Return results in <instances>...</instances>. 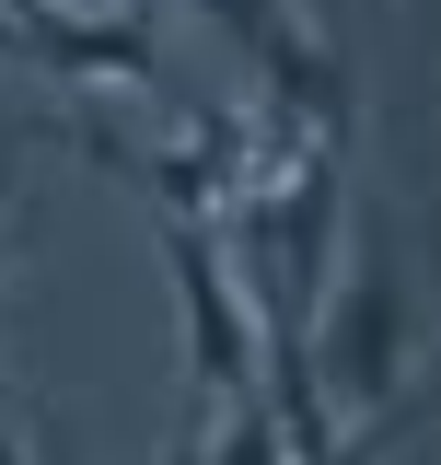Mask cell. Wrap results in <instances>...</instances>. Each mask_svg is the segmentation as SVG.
<instances>
[{"label":"cell","mask_w":441,"mask_h":465,"mask_svg":"<svg viewBox=\"0 0 441 465\" xmlns=\"http://www.w3.org/2000/svg\"><path fill=\"white\" fill-rule=\"evenodd\" d=\"M0 24H12V47L58 70V82H128V94H152L163 82V35H152V12H82V0H0Z\"/></svg>","instance_id":"4"},{"label":"cell","mask_w":441,"mask_h":465,"mask_svg":"<svg viewBox=\"0 0 441 465\" xmlns=\"http://www.w3.org/2000/svg\"><path fill=\"white\" fill-rule=\"evenodd\" d=\"M430 465H441V442H430Z\"/></svg>","instance_id":"9"},{"label":"cell","mask_w":441,"mask_h":465,"mask_svg":"<svg viewBox=\"0 0 441 465\" xmlns=\"http://www.w3.org/2000/svg\"><path fill=\"white\" fill-rule=\"evenodd\" d=\"M186 12H210L220 35H232V58L268 82V105H279V116H302L314 140H337V152H348L360 94H348V58L326 47V24H314L302 0H186Z\"/></svg>","instance_id":"2"},{"label":"cell","mask_w":441,"mask_h":465,"mask_svg":"<svg viewBox=\"0 0 441 465\" xmlns=\"http://www.w3.org/2000/svg\"><path fill=\"white\" fill-rule=\"evenodd\" d=\"M0 465H35V454H24V442H12V430H0Z\"/></svg>","instance_id":"8"},{"label":"cell","mask_w":441,"mask_h":465,"mask_svg":"<svg viewBox=\"0 0 441 465\" xmlns=\"http://www.w3.org/2000/svg\"><path fill=\"white\" fill-rule=\"evenodd\" d=\"M418 361H430V291L418 268L395 256V244H360V268L326 291V314H314V384H326L337 430L348 442H372L395 419V396L418 384Z\"/></svg>","instance_id":"1"},{"label":"cell","mask_w":441,"mask_h":465,"mask_svg":"<svg viewBox=\"0 0 441 465\" xmlns=\"http://www.w3.org/2000/svg\"><path fill=\"white\" fill-rule=\"evenodd\" d=\"M12 198H24V140H0V232H12Z\"/></svg>","instance_id":"6"},{"label":"cell","mask_w":441,"mask_h":465,"mask_svg":"<svg viewBox=\"0 0 441 465\" xmlns=\"http://www.w3.org/2000/svg\"><path fill=\"white\" fill-rule=\"evenodd\" d=\"M174 465H290V442H279L268 396H244V407H220L210 430H186V442H174Z\"/></svg>","instance_id":"5"},{"label":"cell","mask_w":441,"mask_h":465,"mask_svg":"<svg viewBox=\"0 0 441 465\" xmlns=\"http://www.w3.org/2000/svg\"><path fill=\"white\" fill-rule=\"evenodd\" d=\"M163 268H174V302H186V384H198V419L256 396V314H244V291H232V256H220L210 222H163Z\"/></svg>","instance_id":"3"},{"label":"cell","mask_w":441,"mask_h":465,"mask_svg":"<svg viewBox=\"0 0 441 465\" xmlns=\"http://www.w3.org/2000/svg\"><path fill=\"white\" fill-rule=\"evenodd\" d=\"M82 12H152V0H82Z\"/></svg>","instance_id":"7"}]
</instances>
